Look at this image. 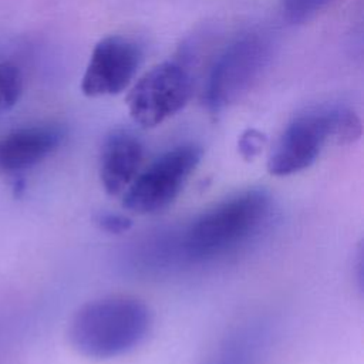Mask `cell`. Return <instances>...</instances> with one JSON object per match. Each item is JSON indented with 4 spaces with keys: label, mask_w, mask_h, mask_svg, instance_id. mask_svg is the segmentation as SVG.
Returning a JSON list of instances; mask_svg holds the SVG:
<instances>
[{
    "label": "cell",
    "mask_w": 364,
    "mask_h": 364,
    "mask_svg": "<svg viewBox=\"0 0 364 364\" xmlns=\"http://www.w3.org/2000/svg\"><path fill=\"white\" fill-rule=\"evenodd\" d=\"M267 55V43L257 34H247L230 44L209 75L205 97L208 108L220 111L246 94L260 75Z\"/></svg>",
    "instance_id": "obj_5"
},
{
    "label": "cell",
    "mask_w": 364,
    "mask_h": 364,
    "mask_svg": "<svg viewBox=\"0 0 364 364\" xmlns=\"http://www.w3.org/2000/svg\"><path fill=\"white\" fill-rule=\"evenodd\" d=\"M23 91V77L17 65L0 61V114L13 108Z\"/></svg>",
    "instance_id": "obj_10"
},
{
    "label": "cell",
    "mask_w": 364,
    "mask_h": 364,
    "mask_svg": "<svg viewBox=\"0 0 364 364\" xmlns=\"http://www.w3.org/2000/svg\"><path fill=\"white\" fill-rule=\"evenodd\" d=\"M97 225L109 233H122L127 232L132 222L129 218L117 215V213H102L97 218Z\"/></svg>",
    "instance_id": "obj_12"
},
{
    "label": "cell",
    "mask_w": 364,
    "mask_h": 364,
    "mask_svg": "<svg viewBox=\"0 0 364 364\" xmlns=\"http://www.w3.org/2000/svg\"><path fill=\"white\" fill-rule=\"evenodd\" d=\"M63 132L54 125H31L0 135V176L27 169L61 144Z\"/></svg>",
    "instance_id": "obj_8"
},
{
    "label": "cell",
    "mask_w": 364,
    "mask_h": 364,
    "mask_svg": "<svg viewBox=\"0 0 364 364\" xmlns=\"http://www.w3.org/2000/svg\"><path fill=\"white\" fill-rule=\"evenodd\" d=\"M202 158L195 144L172 148L156 158L122 193V206L136 215H149L169 206L181 193Z\"/></svg>",
    "instance_id": "obj_3"
},
{
    "label": "cell",
    "mask_w": 364,
    "mask_h": 364,
    "mask_svg": "<svg viewBox=\"0 0 364 364\" xmlns=\"http://www.w3.org/2000/svg\"><path fill=\"white\" fill-rule=\"evenodd\" d=\"M263 142H264V136L260 132H257L256 129H247L240 136L239 149L243 156L252 158L259 154L260 148L263 146Z\"/></svg>",
    "instance_id": "obj_13"
},
{
    "label": "cell",
    "mask_w": 364,
    "mask_h": 364,
    "mask_svg": "<svg viewBox=\"0 0 364 364\" xmlns=\"http://www.w3.org/2000/svg\"><path fill=\"white\" fill-rule=\"evenodd\" d=\"M142 61L139 46L124 36L100 40L85 67L81 91L90 98L115 95L124 91L135 77Z\"/></svg>",
    "instance_id": "obj_7"
},
{
    "label": "cell",
    "mask_w": 364,
    "mask_h": 364,
    "mask_svg": "<svg viewBox=\"0 0 364 364\" xmlns=\"http://www.w3.org/2000/svg\"><path fill=\"white\" fill-rule=\"evenodd\" d=\"M331 0H282V10L290 23H304L321 11Z\"/></svg>",
    "instance_id": "obj_11"
},
{
    "label": "cell",
    "mask_w": 364,
    "mask_h": 364,
    "mask_svg": "<svg viewBox=\"0 0 364 364\" xmlns=\"http://www.w3.org/2000/svg\"><path fill=\"white\" fill-rule=\"evenodd\" d=\"M191 88V77L181 64L161 63L146 71L129 91V115L138 125L154 128L186 105Z\"/></svg>",
    "instance_id": "obj_4"
},
{
    "label": "cell",
    "mask_w": 364,
    "mask_h": 364,
    "mask_svg": "<svg viewBox=\"0 0 364 364\" xmlns=\"http://www.w3.org/2000/svg\"><path fill=\"white\" fill-rule=\"evenodd\" d=\"M144 149L139 139L115 129L104 141L100 158V181L108 195H122L139 172Z\"/></svg>",
    "instance_id": "obj_9"
},
{
    "label": "cell",
    "mask_w": 364,
    "mask_h": 364,
    "mask_svg": "<svg viewBox=\"0 0 364 364\" xmlns=\"http://www.w3.org/2000/svg\"><path fill=\"white\" fill-rule=\"evenodd\" d=\"M269 209L270 196L266 191H243L198 216L183 232L181 249L196 262L226 255L262 226Z\"/></svg>",
    "instance_id": "obj_2"
},
{
    "label": "cell",
    "mask_w": 364,
    "mask_h": 364,
    "mask_svg": "<svg viewBox=\"0 0 364 364\" xmlns=\"http://www.w3.org/2000/svg\"><path fill=\"white\" fill-rule=\"evenodd\" d=\"M151 311L145 303L111 296L81 306L68 324V340L81 355L115 358L134 350L146 337Z\"/></svg>",
    "instance_id": "obj_1"
},
{
    "label": "cell",
    "mask_w": 364,
    "mask_h": 364,
    "mask_svg": "<svg viewBox=\"0 0 364 364\" xmlns=\"http://www.w3.org/2000/svg\"><path fill=\"white\" fill-rule=\"evenodd\" d=\"M334 138V107L296 117L283 131L267 159L274 176H289L309 168L327 141Z\"/></svg>",
    "instance_id": "obj_6"
}]
</instances>
